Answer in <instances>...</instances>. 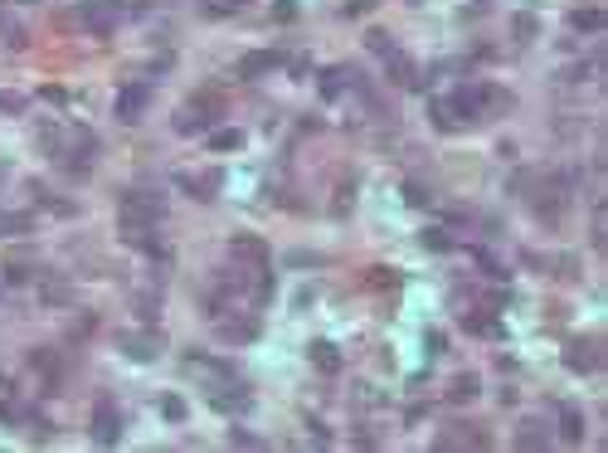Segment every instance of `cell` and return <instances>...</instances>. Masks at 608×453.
Masks as SVG:
<instances>
[{
  "label": "cell",
  "mask_w": 608,
  "mask_h": 453,
  "mask_svg": "<svg viewBox=\"0 0 608 453\" xmlns=\"http://www.w3.org/2000/svg\"><path fill=\"white\" fill-rule=\"evenodd\" d=\"M273 64H278V54H253V59H243V64H239V74H243V78H253V74H268Z\"/></svg>",
  "instance_id": "cell-7"
},
{
  "label": "cell",
  "mask_w": 608,
  "mask_h": 453,
  "mask_svg": "<svg viewBox=\"0 0 608 453\" xmlns=\"http://www.w3.org/2000/svg\"><path fill=\"white\" fill-rule=\"evenodd\" d=\"M214 327H219V337H224V341H248L253 332H258V322H248V317H229V312L214 317Z\"/></svg>",
  "instance_id": "cell-1"
},
{
  "label": "cell",
  "mask_w": 608,
  "mask_h": 453,
  "mask_svg": "<svg viewBox=\"0 0 608 453\" xmlns=\"http://www.w3.org/2000/svg\"><path fill=\"white\" fill-rule=\"evenodd\" d=\"M117 434H122V429H117V410H112V405H98V414H93V439H98V444H117Z\"/></svg>",
  "instance_id": "cell-2"
},
{
  "label": "cell",
  "mask_w": 608,
  "mask_h": 453,
  "mask_svg": "<svg viewBox=\"0 0 608 453\" xmlns=\"http://www.w3.org/2000/svg\"><path fill=\"white\" fill-rule=\"evenodd\" d=\"M370 49H375V54H385V59H390V54H395V44H390V34H380V29H375V34H370Z\"/></svg>",
  "instance_id": "cell-15"
},
{
  "label": "cell",
  "mask_w": 608,
  "mask_h": 453,
  "mask_svg": "<svg viewBox=\"0 0 608 453\" xmlns=\"http://www.w3.org/2000/svg\"><path fill=\"white\" fill-rule=\"evenodd\" d=\"M570 361H574V370H594V356H589V346H584V341L574 346V356H570Z\"/></svg>",
  "instance_id": "cell-13"
},
{
  "label": "cell",
  "mask_w": 608,
  "mask_h": 453,
  "mask_svg": "<svg viewBox=\"0 0 608 453\" xmlns=\"http://www.w3.org/2000/svg\"><path fill=\"white\" fill-rule=\"evenodd\" d=\"M0 108H5V113H20V108H24V103H20V98H15V93H0Z\"/></svg>",
  "instance_id": "cell-16"
},
{
  "label": "cell",
  "mask_w": 608,
  "mask_h": 453,
  "mask_svg": "<svg viewBox=\"0 0 608 453\" xmlns=\"http://www.w3.org/2000/svg\"><path fill=\"white\" fill-rule=\"evenodd\" d=\"M560 424H565V439H570V444H579V439H584V414H579V410H570V405H565Z\"/></svg>",
  "instance_id": "cell-6"
},
{
  "label": "cell",
  "mask_w": 608,
  "mask_h": 453,
  "mask_svg": "<svg viewBox=\"0 0 608 453\" xmlns=\"http://www.w3.org/2000/svg\"><path fill=\"white\" fill-rule=\"evenodd\" d=\"M477 395V375H458V385H453V400H472Z\"/></svg>",
  "instance_id": "cell-11"
},
{
  "label": "cell",
  "mask_w": 608,
  "mask_h": 453,
  "mask_svg": "<svg viewBox=\"0 0 608 453\" xmlns=\"http://www.w3.org/2000/svg\"><path fill=\"white\" fill-rule=\"evenodd\" d=\"M239 0H204V15H234Z\"/></svg>",
  "instance_id": "cell-14"
},
{
  "label": "cell",
  "mask_w": 608,
  "mask_h": 453,
  "mask_svg": "<svg viewBox=\"0 0 608 453\" xmlns=\"http://www.w3.org/2000/svg\"><path fill=\"white\" fill-rule=\"evenodd\" d=\"M390 78H395V83H404V88H418V69L409 64L404 54H390Z\"/></svg>",
  "instance_id": "cell-4"
},
{
  "label": "cell",
  "mask_w": 608,
  "mask_h": 453,
  "mask_svg": "<svg viewBox=\"0 0 608 453\" xmlns=\"http://www.w3.org/2000/svg\"><path fill=\"white\" fill-rule=\"evenodd\" d=\"M122 351L132 361H151L156 356V337H122Z\"/></svg>",
  "instance_id": "cell-5"
},
{
  "label": "cell",
  "mask_w": 608,
  "mask_h": 453,
  "mask_svg": "<svg viewBox=\"0 0 608 453\" xmlns=\"http://www.w3.org/2000/svg\"><path fill=\"white\" fill-rule=\"evenodd\" d=\"M311 361H316L321 370H336V365H341V356H336V346H326V341H316V346H311Z\"/></svg>",
  "instance_id": "cell-9"
},
{
  "label": "cell",
  "mask_w": 608,
  "mask_h": 453,
  "mask_svg": "<svg viewBox=\"0 0 608 453\" xmlns=\"http://www.w3.org/2000/svg\"><path fill=\"white\" fill-rule=\"evenodd\" d=\"M570 25H574V29H604V15H599V10H574Z\"/></svg>",
  "instance_id": "cell-10"
},
{
  "label": "cell",
  "mask_w": 608,
  "mask_h": 453,
  "mask_svg": "<svg viewBox=\"0 0 608 453\" xmlns=\"http://www.w3.org/2000/svg\"><path fill=\"white\" fill-rule=\"evenodd\" d=\"M516 444H521V449H545V444H550V439H545V434H540V429H535V424H530V429H525V434H521V439H516Z\"/></svg>",
  "instance_id": "cell-12"
},
{
  "label": "cell",
  "mask_w": 608,
  "mask_h": 453,
  "mask_svg": "<svg viewBox=\"0 0 608 453\" xmlns=\"http://www.w3.org/2000/svg\"><path fill=\"white\" fill-rule=\"evenodd\" d=\"M146 108V88H122V98H117V117L122 122H136Z\"/></svg>",
  "instance_id": "cell-3"
},
{
  "label": "cell",
  "mask_w": 608,
  "mask_h": 453,
  "mask_svg": "<svg viewBox=\"0 0 608 453\" xmlns=\"http://www.w3.org/2000/svg\"><path fill=\"white\" fill-rule=\"evenodd\" d=\"M234 253H239V258H253V263H263V258H268V249H263L258 239H234Z\"/></svg>",
  "instance_id": "cell-8"
}]
</instances>
